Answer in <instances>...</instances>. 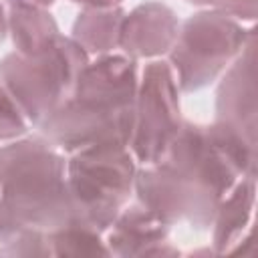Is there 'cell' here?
Listing matches in <instances>:
<instances>
[{
    "mask_svg": "<svg viewBox=\"0 0 258 258\" xmlns=\"http://www.w3.org/2000/svg\"><path fill=\"white\" fill-rule=\"evenodd\" d=\"M258 147L218 123L183 121L155 163L135 173L137 204L165 226L187 222L208 230L224 196L240 177H256Z\"/></svg>",
    "mask_w": 258,
    "mask_h": 258,
    "instance_id": "cell-1",
    "label": "cell"
},
{
    "mask_svg": "<svg viewBox=\"0 0 258 258\" xmlns=\"http://www.w3.org/2000/svg\"><path fill=\"white\" fill-rule=\"evenodd\" d=\"M137 85L133 58L101 54L89 60L71 97L38 125L42 137L69 153L95 145L129 147Z\"/></svg>",
    "mask_w": 258,
    "mask_h": 258,
    "instance_id": "cell-2",
    "label": "cell"
},
{
    "mask_svg": "<svg viewBox=\"0 0 258 258\" xmlns=\"http://www.w3.org/2000/svg\"><path fill=\"white\" fill-rule=\"evenodd\" d=\"M0 196L22 228L48 232L73 220L67 161L44 137H18L0 147Z\"/></svg>",
    "mask_w": 258,
    "mask_h": 258,
    "instance_id": "cell-3",
    "label": "cell"
},
{
    "mask_svg": "<svg viewBox=\"0 0 258 258\" xmlns=\"http://www.w3.org/2000/svg\"><path fill=\"white\" fill-rule=\"evenodd\" d=\"M89 54L67 36L40 54L10 52L0 60V87L14 99L28 123L40 125L73 93Z\"/></svg>",
    "mask_w": 258,
    "mask_h": 258,
    "instance_id": "cell-4",
    "label": "cell"
},
{
    "mask_svg": "<svg viewBox=\"0 0 258 258\" xmlns=\"http://www.w3.org/2000/svg\"><path fill=\"white\" fill-rule=\"evenodd\" d=\"M135 157L127 145H95L67 161L73 220L105 234L129 204L135 185Z\"/></svg>",
    "mask_w": 258,
    "mask_h": 258,
    "instance_id": "cell-5",
    "label": "cell"
},
{
    "mask_svg": "<svg viewBox=\"0 0 258 258\" xmlns=\"http://www.w3.org/2000/svg\"><path fill=\"white\" fill-rule=\"evenodd\" d=\"M252 28L218 10H202L179 24L171 46L169 67L177 87L185 93L200 91L216 81L242 52Z\"/></svg>",
    "mask_w": 258,
    "mask_h": 258,
    "instance_id": "cell-6",
    "label": "cell"
},
{
    "mask_svg": "<svg viewBox=\"0 0 258 258\" xmlns=\"http://www.w3.org/2000/svg\"><path fill=\"white\" fill-rule=\"evenodd\" d=\"M183 125L173 71L163 60L145 67L135 95L129 151L143 165L155 163L167 151Z\"/></svg>",
    "mask_w": 258,
    "mask_h": 258,
    "instance_id": "cell-7",
    "label": "cell"
},
{
    "mask_svg": "<svg viewBox=\"0 0 258 258\" xmlns=\"http://www.w3.org/2000/svg\"><path fill=\"white\" fill-rule=\"evenodd\" d=\"M256 30L252 28L242 52L232 60L216 91L214 123L238 135L242 141L256 145Z\"/></svg>",
    "mask_w": 258,
    "mask_h": 258,
    "instance_id": "cell-8",
    "label": "cell"
},
{
    "mask_svg": "<svg viewBox=\"0 0 258 258\" xmlns=\"http://www.w3.org/2000/svg\"><path fill=\"white\" fill-rule=\"evenodd\" d=\"M175 12L157 0L135 6L123 18L119 46L129 58H155L167 54L177 38Z\"/></svg>",
    "mask_w": 258,
    "mask_h": 258,
    "instance_id": "cell-9",
    "label": "cell"
},
{
    "mask_svg": "<svg viewBox=\"0 0 258 258\" xmlns=\"http://www.w3.org/2000/svg\"><path fill=\"white\" fill-rule=\"evenodd\" d=\"M109 254L129 256H179V250L169 242V226L159 222L141 204L125 206L107 230Z\"/></svg>",
    "mask_w": 258,
    "mask_h": 258,
    "instance_id": "cell-10",
    "label": "cell"
},
{
    "mask_svg": "<svg viewBox=\"0 0 258 258\" xmlns=\"http://www.w3.org/2000/svg\"><path fill=\"white\" fill-rule=\"evenodd\" d=\"M256 202V177H240L220 202L212 220V252H238L250 240V222Z\"/></svg>",
    "mask_w": 258,
    "mask_h": 258,
    "instance_id": "cell-11",
    "label": "cell"
},
{
    "mask_svg": "<svg viewBox=\"0 0 258 258\" xmlns=\"http://www.w3.org/2000/svg\"><path fill=\"white\" fill-rule=\"evenodd\" d=\"M125 10L115 8H83L73 22V40L87 54H109L119 46Z\"/></svg>",
    "mask_w": 258,
    "mask_h": 258,
    "instance_id": "cell-12",
    "label": "cell"
},
{
    "mask_svg": "<svg viewBox=\"0 0 258 258\" xmlns=\"http://www.w3.org/2000/svg\"><path fill=\"white\" fill-rule=\"evenodd\" d=\"M8 32L16 52L22 54H40L48 50L60 36L52 14L38 6H10Z\"/></svg>",
    "mask_w": 258,
    "mask_h": 258,
    "instance_id": "cell-13",
    "label": "cell"
},
{
    "mask_svg": "<svg viewBox=\"0 0 258 258\" xmlns=\"http://www.w3.org/2000/svg\"><path fill=\"white\" fill-rule=\"evenodd\" d=\"M101 236V232L79 220H69L67 224L48 230L46 242L50 256H111Z\"/></svg>",
    "mask_w": 258,
    "mask_h": 258,
    "instance_id": "cell-14",
    "label": "cell"
},
{
    "mask_svg": "<svg viewBox=\"0 0 258 258\" xmlns=\"http://www.w3.org/2000/svg\"><path fill=\"white\" fill-rule=\"evenodd\" d=\"M0 254L6 256H50L46 232L36 228H20L8 242L2 244Z\"/></svg>",
    "mask_w": 258,
    "mask_h": 258,
    "instance_id": "cell-15",
    "label": "cell"
},
{
    "mask_svg": "<svg viewBox=\"0 0 258 258\" xmlns=\"http://www.w3.org/2000/svg\"><path fill=\"white\" fill-rule=\"evenodd\" d=\"M28 129V121L14 103V99L0 87V143L22 137Z\"/></svg>",
    "mask_w": 258,
    "mask_h": 258,
    "instance_id": "cell-16",
    "label": "cell"
},
{
    "mask_svg": "<svg viewBox=\"0 0 258 258\" xmlns=\"http://www.w3.org/2000/svg\"><path fill=\"white\" fill-rule=\"evenodd\" d=\"M214 10L234 20H248L256 18V0H214Z\"/></svg>",
    "mask_w": 258,
    "mask_h": 258,
    "instance_id": "cell-17",
    "label": "cell"
},
{
    "mask_svg": "<svg viewBox=\"0 0 258 258\" xmlns=\"http://www.w3.org/2000/svg\"><path fill=\"white\" fill-rule=\"evenodd\" d=\"M20 228H22V226L12 218L10 210L6 208V204H4V200H2V196H0V244L8 242Z\"/></svg>",
    "mask_w": 258,
    "mask_h": 258,
    "instance_id": "cell-18",
    "label": "cell"
},
{
    "mask_svg": "<svg viewBox=\"0 0 258 258\" xmlns=\"http://www.w3.org/2000/svg\"><path fill=\"white\" fill-rule=\"evenodd\" d=\"M75 4H81L85 8H115L119 6L123 0H71Z\"/></svg>",
    "mask_w": 258,
    "mask_h": 258,
    "instance_id": "cell-19",
    "label": "cell"
},
{
    "mask_svg": "<svg viewBox=\"0 0 258 258\" xmlns=\"http://www.w3.org/2000/svg\"><path fill=\"white\" fill-rule=\"evenodd\" d=\"M10 6H38V8H48L54 0H6Z\"/></svg>",
    "mask_w": 258,
    "mask_h": 258,
    "instance_id": "cell-20",
    "label": "cell"
},
{
    "mask_svg": "<svg viewBox=\"0 0 258 258\" xmlns=\"http://www.w3.org/2000/svg\"><path fill=\"white\" fill-rule=\"evenodd\" d=\"M6 32H8V14L4 12V6L0 4V42L4 40Z\"/></svg>",
    "mask_w": 258,
    "mask_h": 258,
    "instance_id": "cell-21",
    "label": "cell"
},
{
    "mask_svg": "<svg viewBox=\"0 0 258 258\" xmlns=\"http://www.w3.org/2000/svg\"><path fill=\"white\" fill-rule=\"evenodd\" d=\"M191 4H198V6H206V4H214V0H187Z\"/></svg>",
    "mask_w": 258,
    "mask_h": 258,
    "instance_id": "cell-22",
    "label": "cell"
}]
</instances>
